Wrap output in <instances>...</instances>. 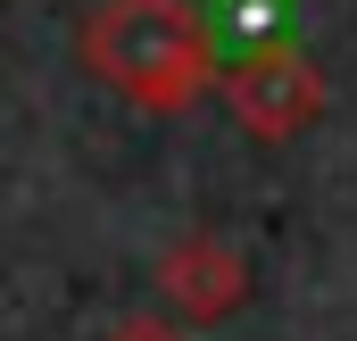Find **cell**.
<instances>
[{"mask_svg":"<svg viewBox=\"0 0 357 341\" xmlns=\"http://www.w3.org/2000/svg\"><path fill=\"white\" fill-rule=\"evenodd\" d=\"M158 300L175 317H191V325H216V317H233L250 300V258L233 250L225 233H183L158 258Z\"/></svg>","mask_w":357,"mask_h":341,"instance_id":"cell-3","label":"cell"},{"mask_svg":"<svg viewBox=\"0 0 357 341\" xmlns=\"http://www.w3.org/2000/svg\"><path fill=\"white\" fill-rule=\"evenodd\" d=\"M84 67L150 117H183L216 84L208 25L183 0H100L84 17Z\"/></svg>","mask_w":357,"mask_h":341,"instance_id":"cell-1","label":"cell"},{"mask_svg":"<svg viewBox=\"0 0 357 341\" xmlns=\"http://www.w3.org/2000/svg\"><path fill=\"white\" fill-rule=\"evenodd\" d=\"M216 84H225V108L241 117V133H258V142H299V133L333 108L316 59L291 50V42H258V50H241Z\"/></svg>","mask_w":357,"mask_h":341,"instance_id":"cell-2","label":"cell"},{"mask_svg":"<svg viewBox=\"0 0 357 341\" xmlns=\"http://www.w3.org/2000/svg\"><path fill=\"white\" fill-rule=\"evenodd\" d=\"M108 341H191V333H183L175 317H125V325H116Z\"/></svg>","mask_w":357,"mask_h":341,"instance_id":"cell-4","label":"cell"}]
</instances>
